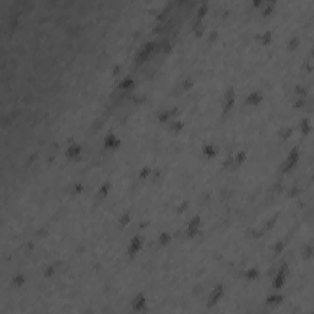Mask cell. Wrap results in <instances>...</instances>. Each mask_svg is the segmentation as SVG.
<instances>
[{
    "label": "cell",
    "instance_id": "cell-1",
    "mask_svg": "<svg viewBox=\"0 0 314 314\" xmlns=\"http://www.w3.org/2000/svg\"><path fill=\"white\" fill-rule=\"evenodd\" d=\"M140 244H141V242H140V239H139L138 237H135V238L133 239V242H131V247H130V253H131V254L136 253V252L139 250V248H140Z\"/></svg>",
    "mask_w": 314,
    "mask_h": 314
},
{
    "label": "cell",
    "instance_id": "cell-2",
    "mask_svg": "<svg viewBox=\"0 0 314 314\" xmlns=\"http://www.w3.org/2000/svg\"><path fill=\"white\" fill-rule=\"evenodd\" d=\"M221 293H222V287L218 286L217 290L212 293V296H211V303H214V302H216V301L218 299V297L221 296Z\"/></svg>",
    "mask_w": 314,
    "mask_h": 314
},
{
    "label": "cell",
    "instance_id": "cell-3",
    "mask_svg": "<svg viewBox=\"0 0 314 314\" xmlns=\"http://www.w3.org/2000/svg\"><path fill=\"white\" fill-rule=\"evenodd\" d=\"M106 144H107V146H109V147H114V146H117V145L119 144V141L115 140L112 135H109V136H107V141H106Z\"/></svg>",
    "mask_w": 314,
    "mask_h": 314
},
{
    "label": "cell",
    "instance_id": "cell-4",
    "mask_svg": "<svg viewBox=\"0 0 314 314\" xmlns=\"http://www.w3.org/2000/svg\"><path fill=\"white\" fill-rule=\"evenodd\" d=\"M261 100V97L259 96V95H256V93H254V95H252V96H249V98H248V102L249 103H258Z\"/></svg>",
    "mask_w": 314,
    "mask_h": 314
},
{
    "label": "cell",
    "instance_id": "cell-5",
    "mask_svg": "<svg viewBox=\"0 0 314 314\" xmlns=\"http://www.w3.org/2000/svg\"><path fill=\"white\" fill-rule=\"evenodd\" d=\"M131 85H133L131 79H125V80L120 84V87H122V88H128L129 86H131Z\"/></svg>",
    "mask_w": 314,
    "mask_h": 314
},
{
    "label": "cell",
    "instance_id": "cell-6",
    "mask_svg": "<svg viewBox=\"0 0 314 314\" xmlns=\"http://www.w3.org/2000/svg\"><path fill=\"white\" fill-rule=\"evenodd\" d=\"M77 152H79V147H76V146H71V147H70V150L68 151V155H70V156H75Z\"/></svg>",
    "mask_w": 314,
    "mask_h": 314
},
{
    "label": "cell",
    "instance_id": "cell-7",
    "mask_svg": "<svg viewBox=\"0 0 314 314\" xmlns=\"http://www.w3.org/2000/svg\"><path fill=\"white\" fill-rule=\"evenodd\" d=\"M206 9H207V6H206L205 4L202 5L200 9H199V12H198V16H199V18H200V17H202V15H204V14L206 12Z\"/></svg>",
    "mask_w": 314,
    "mask_h": 314
},
{
    "label": "cell",
    "instance_id": "cell-8",
    "mask_svg": "<svg viewBox=\"0 0 314 314\" xmlns=\"http://www.w3.org/2000/svg\"><path fill=\"white\" fill-rule=\"evenodd\" d=\"M135 304H136V308H138V309H140V307L144 306V298H142V296H139V299H136Z\"/></svg>",
    "mask_w": 314,
    "mask_h": 314
},
{
    "label": "cell",
    "instance_id": "cell-9",
    "mask_svg": "<svg viewBox=\"0 0 314 314\" xmlns=\"http://www.w3.org/2000/svg\"><path fill=\"white\" fill-rule=\"evenodd\" d=\"M168 241H169V236H168V234H166V233H164V234H162V237H161V243L166 244V243H167Z\"/></svg>",
    "mask_w": 314,
    "mask_h": 314
},
{
    "label": "cell",
    "instance_id": "cell-10",
    "mask_svg": "<svg viewBox=\"0 0 314 314\" xmlns=\"http://www.w3.org/2000/svg\"><path fill=\"white\" fill-rule=\"evenodd\" d=\"M205 153H207V155L211 156V155H214V150L211 149L210 146H207V147H205Z\"/></svg>",
    "mask_w": 314,
    "mask_h": 314
},
{
    "label": "cell",
    "instance_id": "cell-11",
    "mask_svg": "<svg viewBox=\"0 0 314 314\" xmlns=\"http://www.w3.org/2000/svg\"><path fill=\"white\" fill-rule=\"evenodd\" d=\"M243 160H244V153H239V155H238V157L236 158V161H237L238 163H241Z\"/></svg>",
    "mask_w": 314,
    "mask_h": 314
},
{
    "label": "cell",
    "instance_id": "cell-12",
    "mask_svg": "<svg viewBox=\"0 0 314 314\" xmlns=\"http://www.w3.org/2000/svg\"><path fill=\"white\" fill-rule=\"evenodd\" d=\"M180 126H182V124H180V123H174V124L172 125V128L174 129V130H179V129H180Z\"/></svg>",
    "mask_w": 314,
    "mask_h": 314
},
{
    "label": "cell",
    "instance_id": "cell-13",
    "mask_svg": "<svg viewBox=\"0 0 314 314\" xmlns=\"http://www.w3.org/2000/svg\"><path fill=\"white\" fill-rule=\"evenodd\" d=\"M269 39H270V33H269V32H266V34H264V36H263V41H264V42H268Z\"/></svg>",
    "mask_w": 314,
    "mask_h": 314
},
{
    "label": "cell",
    "instance_id": "cell-14",
    "mask_svg": "<svg viewBox=\"0 0 314 314\" xmlns=\"http://www.w3.org/2000/svg\"><path fill=\"white\" fill-rule=\"evenodd\" d=\"M276 301H281V297H270L269 302H276Z\"/></svg>",
    "mask_w": 314,
    "mask_h": 314
},
{
    "label": "cell",
    "instance_id": "cell-15",
    "mask_svg": "<svg viewBox=\"0 0 314 314\" xmlns=\"http://www.w3.org/2000/svg\"><path fill=\"white\" fill-rule=\"evenodd\" d=\"M22 280H23V279H22V276H17V277L15 279V282H16V283H18V285H20V283L22 282Z\"/></svg>",
    "mask_w": 314,
    "mask_h": 314
},
{
    "label": "cell",
    "instance_id": "cell-16",
    "mask_svg": "<svg viewBox=\"0 0 314 314\" xmlns=\"http://www.w3.org/2000/svg\"><path fill=\"white\" fill-rule=\"evenodd\" d=\"M249 277H256V271L255 270H252V271H249Z\"/></svg>",
    "mask_w": 314,
    "mask_h": 314
}]
</instances>
